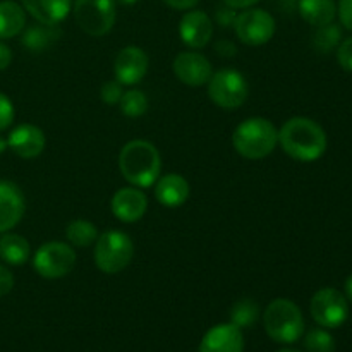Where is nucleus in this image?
I'll use <instances>...</instances> for the list:
<instances>
[{
    "label": "nucleus",
    "instance_id": "obj_1",
    "mask_svg": "<svg viewBox=\"0 0 352 352\" xmlns=\"http://www.w3.org/2000/svg\"><path fill=\"white\" fill-rule=\"evenodd\" d=\"M278 144L292 160L315 162L327 151V134L318 122L308 117H292L278 129Z\"/></svg>",
    "mask_w": 352,
    "mask_h": 352
},
{
    "label": "nucleus",
    "instance_id": "obj_2",
    "mask_svg": "<svg viewBox=\"0 0 352 352\" xmlns=\"http://www.w3.org/2000/svg\"><path fill=\"white\" fill-rule=\"evenodd\" d=\"M119 170L131 186L151 188L162 174L160 151L146 140L129 141L119 153Z\"/></svg>",
    "mask_w": 352,
    "mask_h": 352
},
{
    "label": "nucleus",
    "instance_id": "obj_3",
    "mask_svg": "<svg viewBox=\"0 0 352 352\" xmlns=\"http://www.w3.org/2000/svg\"><path fill=\"white\" fill-rule=\"evenodd\" d=\"M232 144L241 157L261 160L274 153L278 144V129L265 117H250L236 127Z\"/></svg>",
    "mask_w": 352,
    "mask_h": 352
},
{
    "label": "nucleus",
    "instance_id": "obj_4",
    "mask_svg": "<svg viewBox=\"0 0 352 352\" xmlns=\"http://www.w3.org/2000/svg\"><path fill=\"white\" fill-rule=\"evenodd\" d=\"M265 332L278 344H294L305 333V318L291 299H275L263 313Z\"/></svg>",
    "mask_w": 352,
    "mask_h": 352
},
{
    "label": "nucleus",
    "instance_id": "obj_5",
    "mask_svg": "<svg viewBox=\"0 0 352 352\" xmlns=\"http://www.w3.org/2000/svg\"><path fill=\"white\" fill-rule=\"evenodd\" d=\"M134 258L133 239L126 232L112 229L100 234L95 243V263L105 275L126 270Z\"/></svg>",
    "mask_w": 352,
    "mask_h": 352
},
{
    "label": "nucleus",
    "instance_id": "obj_6",
    "mask_svg": "<svg viewBox=\"0 0 352 352\" xmlns=\"http://www.w3.org/2000/svg\"><path fill=\"white\" fill-rule=\"evenodd\" d=\"M72 12L78 26L89 36H105L117 19L116 0H74Z\"/></svg>",
    "mask_w": 352,
    "mask_h": 352
},
{
    "label": "nucleus",
    "instance_id": "obj_7",
    "mask_svg": "<svg viewBox=\"0 0 352 352\" xmlns=\"http://www.w3.org/2000/svg\"><path fill=\"white\" fill-rule=\"evenodd\" d=\"M250 95L246 78L236 69H220L208 81V96L223 110H237Z\"/></svg>",
    "mask_w": 352,
    "mask_h": 352
},
{
    "label": "nucleus",
    "instance_id": "obj_8",
    "mask_svg": "<svg viewBox=\"0 0 352 352\" xmlns=\"http://www.w3.org/2000/svg\"><path fill=\"white\" fill-rule=\"evenodd\" d=\"M76 265V251L71 244L50 241L41 244L33 254V268L40 277L55 280L72 272Z\"/></svg>",
    "mask_w": 352,
    "mask_h": 352
},
{
    "label": "nucleus",
    "instance_id": "obj_9",
    "mask_svg": "<svg viewBox=\"0 0 352 352\" xmlns=\"http://www.w3.org/2000/svg\"><path fill=\"white\" fill-rule=\"evenodd\" d=\"M275 19L263 9H244L234 21V31L239 41L250 47H261L268 43L275 34Z\"/></svg>",
    "mask_w": 352,
    "mask_h": 352
},
{
    "label": "nucleus",
    "instance_id": "obj_10",
    "mask_svg": "<svg viewBox=\"0 0 352 352\" xmlns=\"http://www.w3.org/2000/svg\"><path fill=\"white\" fill-rule=\"evenodd\" d=\"M309 311H311L313 320L323 329H339L349 316V305L342 292L325 287L320 289L311 298Z\"/></svg>",
    "mask_w": 352,
    "mask_h": 352
},
{
    "label": "nucleus",
    "instance_id": "obj_11",
    "mask_svg": "<svg viewBox=\"0 0 352 352\" xmlns=\"http://www.w3.org/2000/svg\"><path fill=\"white\" fill-rule=\"evenodd\" d=\"M172 71H174L175 78L182 85L192 86V88L208 85L210 78L213 74V67L210 60L203 54H198V52H181L174 58Z\"/></svg>",
    "mask_w": 352,
    "mask_h": 352
},
{
    "label": "nucleus",
    "instance_id": "obj_12",
    "mask_svg": "<svg viewBox=\"0 0 352 352\" xmlns=\"http://www.w3.org/2000/svg\"><path fill=\"white\" fill-rule=\"evenodd\" d=\"M148 65H150V58L146 52L143 48L129 45L117 54L116 62H113V74L122 86H134L143 81L148 72Z\"/></svg>",
    "mask_w": 352,
    "mask_h": 352
},
{
    "label": "nucleus",
    "instance_id": "obj_13",
    "mask_svg": "<svg viewBox=\"0 0 352 352\" xmlns=\"http://www.w3.org/2000/svg\"><path fill=\"white\" fill-rule=\"evenodd\" d=\"M113 217L124 223L140 222L148 210V198L136 186L120 188L110 201Z\"/></svg>",
    "mask_w": 352,
    "mask_h": 352
},
{
    "label": "nucleus",
    "instance_id": "obj_14",
    "mask_svg": "<svg viewBox=\"0 0 352 352\" xmlns=\"http://www.w3.org/2000/svg\"><path fill=\"white\" fill-rule=\"evenodd\" d=\"M182 43L192 50L206 47L213 36V21L203 10H188L179 23Z\"/></svg>",
    "mask_w": 352,
    "mask_h": 352
},
{
    "label": "nucleus",
    "instance_id": "obj_15",
    "mask_svg": "<svg viewBox=\"0 0 352 352\" xmlns=\"http://www.w3.org/2000/svg\"><path fill=\"white\" fill-rule=\"evenodd\" d=\"M26 212L24 195L10 181H0V234L9 232L21 222Z\"/></svg>",
    "mask_w": 352,
    "mask_h": 352
},
{
    "label": "nucleus",
    "instance_id": "obj_16",
    "mask_svg": "<svg viewBox=\"0 0 352 352\" xmlns=\"http://www.w3.org/2000/svg\"><path fill=\"white\" fill-rule=\"evenodd\" d=\"M45 144H47V140H45L43 131L33 124H21L16 129L10 131L7 138V146L17 157L26 158V160L40 157L45 150Z\"/></svg>",
    "mask_w": 352,
    "mask_h": 352
},
{
    "label": "nucleus",
    "instance_id": "obj_17",
    "mask_svg": "<svg viewBox=\"0 0 352 352\" xmlns=\"http://www.w3.org/2000/svg\"><path fill=\"white\" fill-rule=\"evenodd\" d=\"M244 337L234 323H222L206 332L199 344V352H243Z\"/></svg>",
    "mask_w": 352,
    "mask_h": 352
},
{
    "label": "nucleus",
    "instance_id": "obj_18",
    "mask_svg": "<svg viewBox=\"0 0 352 352\" xmlns=\"http://www.w3.org/2000/svg\"><path fill=\"white\" fill-rule=\"evenodd\" d=\"M191 186L181 174H167L155 182V196L167 208H179L188 201Z\"/></svg>",
    "mask_w": 352,
    "mask_h": 352
},
{
    "label": "nucleus",
    "instance_id": "obj_19",
    "mask_svg": "<svg viewBox=\"0 0 352 352\" xmlns=\"http://www.w3.org/2000/svg\"><path fill=\"white\" fill-rule=\"evenodd\" d=\"M21 3L45 26H57L72 10V0H21Z\"/></svg>",
    "mask_w": 352,
    "mask_h": 352
},
{
    "label": "nucleus",
    "instance_id": "obj_20",
    "mask_svg": "<svg viewBox=\"0 0 352 352\" xmlns=\"http://www.w3.org/2000/svg\"><path fill=\"white\" fill-rule=\"evenodd\" d=\"M298 7L302 19L315 28L333 23L337 16L336 0H298Z\"/></svg>",
    "mask_w": 352,
    "mask_h": 352
},
{
    "label": "nucleus",
    "instance_id": "obj_21",
    "mask_svg": "<svg viewBox=\"0 0 352 352\" xmlns=\"http://www.w3.org/2000/svg\"><path fill=\"white\" fill-rule=\"evenodd\" d=\"M26 26V12L24 7L14 0L0 2V38H14Z\"/></svg>",
    "mask_w": 352,
    "mask_h": 352
},
{
    "label": "nucleus",
    "instance_id": "obj_22",
    "mask_svg": "<svg viewBox=\"0 0 352 352\" xmlns=\"http://www.w3.org/2000/svg\"><path fill=\"white\" fill-rule=\"evenodd\" d=\"M0 258L6 263L21 267L31 258V248L26 237L19 234L6 232L0 237Z\"/></svg>",
    "mask_w": 352,
    "mask_h": 352
},
{
    "label": "nucleus",
    "instance_id": "obj_23",
    "mask_svg": "<svg viewBox=\"0 0 352 352\" xmlns=\"http://www.w3.org/2000/svg\"><path fill=\"white\" fill-rule=\"evenodd\" d=\"M65 237H67L69 244L76 248H89L93 243L98 239V229L89 220H72L65 229Z\"/></svg>",
    "mask_w": 352,
    "mask_h": 352
},
{
    "label": "nucleus",
    "instance_id": "obj_24",
    "mask_svg": "<svg viewBox=\"0 0 352 352\" xmlns=\"http://www.w3.org/2000/svg\"><path fill=\"white\" fill-rule=\"evenodd\" d=\"M119 105L124 116L131 117V119H136V117H141L146 113L148 98L141 89H129V91H124Z\"/></svg>",
    "mask_w": 352,
    "mask_h": 352
},
{
    "label": "nucleus",
    "instance_id": "obj_25",
    "mask_svg": "<svg viewBox=\"0 0 352 352\" xmlns=\"http://www.w3.org/2000/svg\"><path fill=\"white\" fill-rule=\"evenodd\" d=\"M258 315H260V308L254 301L251 299H241L239 302H236L230 311V316H232V323L239 329H246V327H251L258 320Z\"/></svg>",
    "mask_w": 352,
    "mask_h": 352
},
{
    "label": "nucleus",
    "instance_id": "obj_26",
    "mask_svg": "<svg viewBox=\"0 0 352 352\" xmlns=\"http://www.w3.org/2000/svg\"><path fill=\"white\" fill-rule=\"evenodd\" d=\"M340 38H342V30L337 24L330 23L327 26H320L315 34V47L323 54H329L330 50L339 47Z\"/></svg>",
    "mask_w": 352,
    "mask_h": 352
},
{
    "label": "nucleus",
    "instance_id": "obj_27",
    "mask_svg": "<svg viewBox=\"0 0 352 352\" xmlns=\"http://www.w3.org/2000/svg\"><path fill=\"white\" fill-rule=\"evenodd\" d=\"M305 347L308 352H333L336 339L323 329H313L306 333Z\"/></svg>",
    "mask_w": 352,
    "mask_h": 352
},
{
    "label": "nucleus",
    "instance_id": "obj_28",
    "mask_svg": "<svg viewBox=\"0 0 352 352\" xmlns=\"http://www.w3.org/2000/svg\"><path fill=\"white\" fill-rule=\"evenodd\" d=\"M54 28L55 26H45V24L30 28V30L26 31V34H24L23 43L26 45V47H30L31 50H41V48L47 47L52 41L50 31L54 30Z\"/></svg>",
    "mask_w": 352,
    "mask_h": 352
},
{
    "label": "nucleus",
    "instance_id": "obj_29",
    "mask_svg": "<svg viewBox=\"0 0 352 352\" xmlns=\"http://www.w3.org/2000/svg\"><path fill=\"white\" fill-rule=\"evenodd\" d=\"M122 85L119 81H107L102 85L100 89V98L103 103H109V105H119L120 98H122Z\"/></svg>",
    "mask_w": 352,
    "mask_h": 352
},
{
    "label": "nucleus",
    "instance_id": "obj_30",
    "mask_svg": "<svg viewBox=\"0 0 352 352\" xmlns=\"http://www.w3.org/2000/svg\"><path fill=\"white\" fill-rule=\"evenodd\" d=\"M14 122V105L3 93H0V131L9 129Z\"/></svg>",
    "mask_w": 352,
    "mask_h": 352
},
{
    "label": "nucleus",
    "instance_id": "obj_31",
    "mask_svg": "<svg viewBox=\"0 0 352 352\" xmlns=\"http://www.w3.org/2000/svg\"><path fill=\"white\" fill-rule=\"evenodd\" d=\"M337 60L344 71L352 72V36L344 40L337 48Z\"/></svg>",
    "mask_w": 352,
    "mask_h": 352
},
{
    "label": "nucleus",
    "instance_id": "obj_32",
    "mask_svg": "<svg viewBox=\"0 0 352 352\" xmlns=\"http://www.w3.org/2000/svg\"><path fill=\"white\" fill-rule=\"evenodd\" d=\"M337 12H339L342 26L352 31V0H339Z\"/></svg>",
    "mask_w": 352,
    "mask_h": 352
},
{
    "label": "nucleus",
    "instance_id": "obj_33",
    "mask_svg": "<svg viewBox=\"0 0 352 352\" xmlns=\"http://www.w3.org/2000/svg\"><path fill=\"white\" fill-rule=\"evenodd\" d=\"M217 16V23L220 24V26L227 28V26H234V21H236V10L230 9V7L227 6H222L220 9H217L215 12Z\"/></svg>",
    "mask_w": 352,
    "mask_h": 352
},
{
    "label": "nucleus",
    "instance_id": "obj_34",
    "mask_svg": "<svg viewBox=\"0 0 352 352\" xmlns=\"http://www.w3.org/2000/svg\"><path fill=\"white\" fill-rule=\"evenodd\" d=\"M14 287V275L7 270L3 265H0V298L7 296Z\"/></svg>",
    "mask_w": 352,
    "mask_h": 352
},
{
    "label": "nucleus",
    "instance_id": "obj_35",
    "mask_svg": "<svg viewBox=\"0 0 352 352\" xmlns=\"http://www.w3.org/2000/svg\"><path fill=\"white\" fill-rule=\"evenodd\" d=\"M162 2H165L175 10H191L192 7L198 6L199 0H162Z\"/></svg>",
    "mask_w": 352,
    "mask_h": 352
},
{
    "label": "nucleus",
    "instance_id": "obj_36",
    "mask_svg": "<svg viewBox=\"0 0 352 352\" xmlns=\"http://www.w3.org/2000/svg\"><path fill=\"white\" fill-rule=\"evenodd\" d=\"M223 6L230 7L234 10H244V9H251V7L256 6L260 0H222Z\"/></svg>",
    "mask_w": 352,
    "mask_h": 352
},
{
    "label": "nucleus",
    "instance_id": "obj_37",
    "mask_svg": "<svg viewBox=\"0 0 352 352\" xmlns=\"http://www.w3.org/2000/svg\"><path fill=\"white\" fill-rule=\"evenodd\" d=\"M10 62H12V52H10V48L7 45H3L0 41V71L9 67Z\"/></svg>",
    "mask_w": 352,
    "mask_h": 352
},
{
    "label": "nucleus",
    "instance_id": "obj_38",
    "mask_svg": "<svg viewBox=\"0 0 352 352\" xmlns=\"http://www.w3.org/2000/svg\"><path fill=\"white\" fill-rule=\"evenodd\" d=\"M346 294H347V298L352 301V275L346 280Z\"/></svg>",
    "mask_w": 352,
    "mask_h": 352
},
{
    "label": "nucleus",
    "instance_id": "obj_39",
    "mask_svg": "<svg viewBox=\"0 0 352 352\" xmlns=\"http://www.w3.org/2000/svg\"><path fill=\"white\" fill-rule=\"evenodd\" d=\"M7 148H9V146H7V140H6V138L0 136V155H2L3 151L7 150Z\"/></svg>",
    "mask_w": 352,
    "mask_h": 352
},
{
    "label": "nucleus",
    "instance_id": "obj_40",
    "mask_svg": "<svg viewBox=\"0 0 352 352\" xmlns=\"http://www.w3.org/2000/svg\"><path fill=\"white\" fill-rule=\"evenodd\" d=\"M116 2H120L122 6H134V3H138L140 0H116Z\"/></svg>",
    "mask_w": 352,
    "mask_h": 352
},
{
    "label": "nucleus",
    "instance_id": "obj_41",
    "mask_svg": "<svg viewBox=\"0 0 352 352\" xmlns=\"http://www.w3.org/2000/svg\"><path fill=\"white\" fill-rule=\"evenodd\" d=\"M278 352H301V351H296V349H282V351H278Z\"/></svg>",
    "mask_w": 352,
    "mask_h": 352
}]
</instances>
